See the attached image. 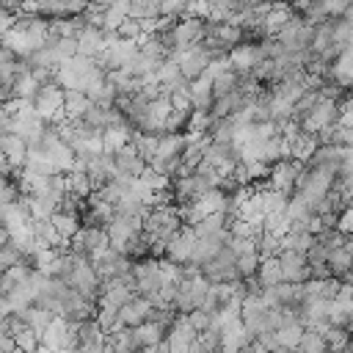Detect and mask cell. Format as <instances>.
<instances>
[{
  "instance_id": "cell-13",
  "label": "cell",
  "mask_w": 353,
  "mask_h": 353,
  "mask_svg": "<svg viewBox=\"0 0 353 353\" xmlns=\"http://www.w3.org/2000/svg\"><path fill=\"white\" fill-rule=\"evenodd\" d=\"M279 262H281V276L290 284H303L309 279V262L306 254L292 251V248H281L279 251Z\"/></svg>"
},
{
  "instance_id": "cell-18",
  "label": "cell",
  "mask_w": 353,
  "mask_h": 353,
  "mask_svg": "<svg viewBox=\"0 0 353 353\" xmlns=\"http://www.w3.org/2000/svg\"><path fill=\"white\" fill-rule=\"evenodd\" d=\"M339 284H342V279H334V276H325V279H306V281H303V298H306V301H314V298H320V301H334Z\"/></svg>"
},
{
  "instance_id": "cell-23",
  "label": "cell",
  "mask_w": 353,
  "mask_h": 353,
  "mask_svg": "<svg viewBox=\"0 0 353 353\" xmlns=\"http://www.w3.org/2000/svg\"><path fill=\"white\" fill-rule=\"evenodd\" d=\"M323 331V336H325V345H328V350L331 353H339V350H345L347 347V342L353 339V334H350V328L347 325H336V323H328L325 328H320Z\"/></svg>"
},
{
  "instance_id": "cell-10",
  "label": "cell",
  "mask_w": 353,
  "mask_h": 353,
  "mask_svg": "<svg viewBox=\"0 0 353 353\" xmlns=\"http://www.w3.org/2000/svg\"><path fill=\"white\" fill-rule=\"evenodd\" d=\"M113 163H116V176L119 179H135V176H143L149 163L141 157V152L135 149V143L130 141L127 146H121L119 152H113Z\"/></svg>"
},
{
  "instance_id": "cell-4",
  "label": "cell",
  "mask_w": 353,
  "mask_h": 353,
  "mask_svg": "<svg viewBox=\"0 0 353 353\" xmlns=\"http://www.w3.org/2000/svg\"><path fill=\"white\" fill-rule=\"evenodd\" d=\"M30 105H33V110L41 116V119H47V121H61L63 119V88L52 80V83H44L39 91H36V97L30 99Z\"/></svg>"
},
{
  "instance_id": "cell-28",
  "label": "cell",
  "mask_w": 353,
  "mask_h": 353,
  "mask_svg": "<svg viewBox=\"0 0 353 353\" xmlns=\"http://www.w3.org/2000/svg\"><path fill=\"white\" fill-rule=\"evenodd\" d=\"M116 0H91V6H97V8H110Z\"/></svg>"
},
{
  "instance_id": "cell-14",
  "label": "cell",
  "mask_w": 353,
  "mask_h": 353,
  "mask_svg": "<svg viewBox=\"0 0 353 353\" xmlns=\"http://www.w3.org/2000/svg\"><path fill=\"white\" fill-rule=\"evenodd\" d=\"M262 58H265V52H262V44L259 41H254V44L251 41H243V44H237V47H232L226 52L229 66L237 69V72H251Z\"/></svg>"
},
{
  "instance_id": "cell-25",
  "label": "cell",
  "mask_w": 353,
  "mask_h": 353,
  "mask_svg": "<svg viewBox=\"0 0 353 353\" xmlns=\"http://www.w3.org/2000/svg\"><path fill=\"white\" fill-rule=\"evenodd\" d=\"M130 17L132 19H163L160 0H130Z\"/></svg>"
},
{
  "instance_id": "cell-29",
  "label": "cell",
  "mask_w": 353,
  "mask_h": 353,
  "mask_svg": "<svg viewBox=\"0 0 353 353\" xmlns=\"http://www.w3.org/2000/svg\"><path fill=\"white\" fill-rule=\"evenodd\" d=\"M345 19L353 22V0H350V6H347V11H345Z\"/></svg>"
},
{
  "instance_id": "cell-7",
  "label": "cell",
  "mask_w": 353,
  "mask_h": 353,
  "mask_svg": "<svg viewBox=\"0 0 353 353\" xmlns=\"http://www.w3.org/2000/svg\"><path fill=\"white\" fill-rule=\"evenodd\" d=\"M301 171H303V160H298V157H284V160L273 163V165H270V174H268L270 188H276V190H281L284 196L292 199Z\"/></svg>"
},
{
  "instance_id": "cell-1",
  "label": "cell",
  "mask_w": 353,
  "mask_h": 353,
  "mask_svg": "<svg viewBox=\"0 0 353 353\" xmlns=\"http://www.w3.org/2000/svg\"><path fill=\"white\" fill-rule=\"evenodd\" d=\"M201 276L210 284H232V281H243L237 273V254L223 245L221 251H215L207 262H201Z\"/></svg>"
},
{
  "instance_id": "cell-11",
  "label": "cell",
  "mask_w": 353,
  "mask_h": 353,
  "mask_svg": "<svg viewBox=\"0 0 353 353\" xmlns=\"http://www.w3.org/2000/svg\"><path fill=\"white\" fill-rule=\"evenodd\" d=\"M110 36L105 28H97V25H85L80 33H77V55H85V58H99L105 52V47L110 44Z\"/></svg>"
},
{
  "instance_id": "cell-5",
  "label": "cell",
  "mask_w": 353,
  "mask_h": 353,
  "mask_svg": "<svg viewBox=\"0 0 353 353\" xmlns=\"http://www.w3.org/2000/svg\"><path fill=\"white\" fill-rule=\"evenodd\" d=\"M176 61H179V69H182V74H185V80H199L204 72H207V66L215 61V55H212V50L201 41V44H193V47H188V50H182V52H176L174 55Z\"/></svg>"
},
{
  "instance_id": "cell-24",
  "label": "cell",
  "mask_w": 353,
  "mask_h": 353,
  "mask_svg": "<svg viewBox=\"0 0 353 353\" xmlns=\"http://www.w3.org/2000/svg\"><path fill=\"white\" fill-rule=\"evenodd\" d=\"M295 353H328V345H325L323 331L320 328H303V336H301Z\"/></svg>"
},
{
  "instance_id": "cell-30",
  "label": "cell",
  "mask_w": 353,
  "mask_h": 353,
  "mask_svg": "<svg viewBox=\"0 0 353 353\" xmlns=\"http://www.w3.org/2000/svg\"><path fill=\"white\" fill-rule=\"evenodd\" d=\"M328 353H331V350H328Z\"/></svg>"
},
{
  "instance_id": "cell-19",
  "label": "cell",
  "mask_w": 353,
  "mask_h": 353,
  "mask_svg": "<svg viewBox=\"0 0 353 353\" xmlns=\"http://www.w3.org/2000/svg\"><path fill=\"white\" fill-rule=\"evenodd\" d=\"M91 108V97L85 91L77 88H63V119L77 121L85 116V110Z\"/></svg>"
},
{
  "instance_id": "cell-6",
  "label": "cell",
  "mask_w": 353,
  "mask_h": 353,
  "mask_svg": "<svg viewBox=\"0 0 353 353\" xmlns=\"http://www.w3.org/2000/svg\"><path fill=\"white\" fill-rule=\"evenodd\" d=\"M91 265H94V270L99 273L102 281L116 279V276H124V273L132 270V259L127 254H121L119 248H113V245H108L99 254H94L91 256Z\"/></svg>"
},
{
  "instance_id": "cell-8",
  "label": "cell",
  "mask_w": 353,
  "mask_h": 353,
  "mask_svg": "<svg viewBox=\"0 0 353 353\" xmlns=\"http://www.w3.org/2000/svg\"><path fill=\"white\" fill-rule=\"evenodd\" d=\"M312 36H314V25L306 22L301 14H292V19L287 22V28H284L276 39H279L290 52H303V50H309Z\"/></svg>"
},
{
  "instance_id": "cell-21",
  "label": "cell",
  "mask_w": 353,
  "mask_h": 353,
  "mask_svg": "<svg viewBox=\"0 0 353 353\" xmlns=\"http://www.w3.org/2000/svg\"><path fill=\"white\" fill-rule=\"evenodd\" d=\"M314 243H317V234L312 229H303V226H290V232L281 237V248H292L301 254H306Z\"/></svg>"
},
{
  "instance_id": "cell-26",
  "label": "cell",
  "mask_w": 353,
  "mask_h": 353,
  "mask_svg": "<svg viewBox=\"0 0 353 353\" xmlns=\"http://www.w3.org/2000/svg\"><path fill=\"white\" fill-rule=\"evenodd\" d=\"M188 3L190 0H160V17L163 19H182L188 17Z\"/></svg>"
},
{
  "instance_id": "cell-2",
  "label": "cell",
  "mask_w": 353,
  "mask_h": 353,
  "mask_svg": "<svg viewBox=\"0 0 353 353\" xmlns=\"http://www.w3.org/2000/svg\"><path fill=\"white\" fill-rule=\"evenodd\" d=\"M334 124H339V102L320 94V99L314 102V108L309 110V116L301 121V127H303L306 132L320 135V141H323V135H325Z\"/></svg>"
},
{
  "instance_id": "cell-27",
  "label": "cell",
  "mask_w": 353,
  "mask_h": 353,
  "mask_svg": "<svg viewBox=\"0 0 353 353\" xmlns=\"http://www.w3.org/2000/svg\"><path fill=\"white\" fill-rule=\"evenodd\" d=\"M336 229L345 232V234L353 232V204H347V207L339 212V218H336Z\"/></svg>"
},
{
  "instance_id": "cell-3",
  "label": "cell",
  "mask_w": 353,
  "mask_h": 353,
  "mask_svg": "<svg viewBox=\"0 0 353 353\" xmlns=\"http://www.w3.org/2000/svg\"><path fill=\"white\" fill-rule=\"evenodd\" d=\"M207 290H210V281L199 273V276H182L179 281V290H176V301H174V309H179L182 314H190L193 309H201L204 298H207Z\"/></svg>"
},
{
  "instance_id": "cell-16",
  "label": "cell",
  "mask_w": 353,
  "mask_h": 353,
  "mask_svg": "<svg viewBox=\"0 0 353 353\" xmlns=\"http://www.w3.org/2000/svg\"><path fill=\"white\" fill-rule=\"evenodd\" d=\"M331 323L350 325L353 323V281H342L331 301Z\"/></svg>"
},
{
  "instance_id": "cell-22",
  "label": "cell",
  "mask_w": 353,
  "mask_h": 353,
  "mask_svg": "<svg viewBox=\"0 0 353 353\" xmlns=\"http://www.w3.org/2000/svg\"><path fill=\"white\" fill-rule=\"evenodd\" d=\"M350 268H353V254L342 245V248H334V251H328V273L334 276V279H347V273H350Z\"/></svg>"
},
{
  "instance_id": "cell-15",
  "label": "cell",
  "mask_w": 353,
  "mask_h": 353,
  "mask_svg": "<svg viewBox=\"0 0 353 353\" xmlns=\"http://www.w3.org/2000/svg\"><path fill=\"white\" fill-rule=\"evenodd\" d=\"M152 312H154V303L146 301L143 295H132L121 309H119V320L124 328H135L146 320H152Z\"/></svg>"
},
{
  "instance_id": "cell-20",
  "label": "cell",
  "mask_w": 353,
  "mask_h": 353,
  "mask_svg": "<svg viewBox=\"0 0 353 353\" xmlns=\"http://www.w3.org/2000/svg\"><path fill=\"white\" fill-rule=\"evenodd\" d=\"M165 328L157 323V320H146V323H141V325H135L132 328V336H135V342H138V347L143 350V347H154V345H160V342H165Z\"/></svg>"
},
{
  "instance_id": "cell-17",
  "label": "cell",
  "mask_w": 353,
  "mask_h": 353,
  "mask_svg": "<svg viewBox=\"0 0 353 353\" xmlns=\"http://www.w3.org/2000/svg\"><path fill=\"white\" fill-rule=\"evenodd\" d=\"M284 276H281V262H279V254L276 256H262L259 259V268H256V276H254V284L259 290H268V287H276L281 284Z\"/></svg>"
},
{
  "instance_id": "cell-12",
  "label": "cell",
  "mask_w": 353,
  "mask_h": 353,
  "mask_svg": "<svg viewBox=\"0 0 353 353\" xmlns=\"http://www.w3.org/2000/svg\"><path fill=\"white\" fill-rule=\"evenodd\" d=\"M193 245H196V232H193V226H182L176 234H171V240L165 243V259H171V262H176V265H185V262H190V256H193Z\"/></svg>"
},
{
  "instance_id": "cell-9",
  "label": "cell",
  "mask_w": 353,
  "mask_h": 353,
  "mask_svg": "<svg viewBox=\"0 0 353 353\" xmlns=\"http://www.w3.org/2000/svg\"><path fill=\"white\" fill-rule=\"evenodd\" d=\"M110 245V237H108V232L102 229V226H94V223H88V226H80V232L72 237V251H77L80 256H85V259H91L94 254H99L102 248H108Z\"/></svg>"
}]
</instances>
